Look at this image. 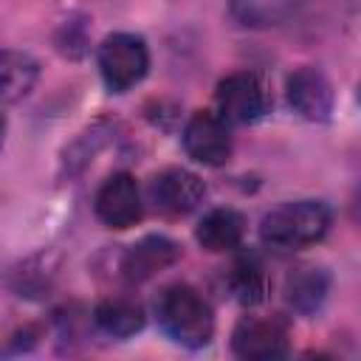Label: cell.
<instances>
[{
    "label": "cell",
    "mask_w": 361,
    "mask_h": 361,
    "mask_svg": "<svg viewBox=\"0 0 361 361\" xmlns=\"http://www.w3.org/2000/svg\"><path fill=\"white\" fill-rule=\"evenodd\" d=\"M333 223L324 200H288L259 220V240L274 251H299L319 243Z\"/></svg>",
    "instance_id": "6da1fadb"
},
{
    "label": "cell",
    "mask_w": 361,
    "mask_h": 361,
    "mask_svg": "<svg viewBox=\"0 0 361 361\" xmlns=\"http://www.w3.org/2000/svg\"><path fill=\"white\" fill-rule=\"evenodd\" d=\"M155 316L161 330L189 350L206 347L214 336V313L209 302L186 282L166 285L155 299Z\"/></svg>",
    "instance_id": "7a4b0ae2"
},
{
    "label": "cell",
    "mask_w": 361,
    "mask_h": 361,
    "mask_svg": "<svg viewBox=\"0 0 361 361\" xmlns=\"http://www.w3.org/2000/svg\"><path fill=\"white\" fill-rule=\"evenodd\" d=\"M96 59H99V73L113 93H124L135 87L149 71L147 42L130 31L107 34L99 45Z\"/></svg>",
    "instance_id": "3957f363"
},
{
    "label": "cell",
    "mask_w": 361,
    "mask_h": 361,
    "mask_svg": "<svg viewBox=\"0 0 361 361\" xmlns=\"http://www.w3.org/2000/svg\"><path fill=\"white\" fill-rule=\"evenodd\" d=\"M217 113L228 124H254L271 113V90L265 79L254 71H237L217 82L214 90Z\"/></svg>",
    "instance_id": "277c9868"
},
{
    "label": "cell",
    "mask_w": 361,
    "mask_h": 361,
    "mask_svg": "<svg viewBox=\"0 0 361 361\" xmlns=\"http://www.w3.org/2000/svg\"><path fill=\"white\" fill-rule=\"evenodd\" d=\"M231 350L245 361L282 358L290 350V324L282 313L243 316L231 330Z\"/></svg>",
    "instance_id": "5b68a950"
},
{
    "label": "cell",
    "mask_w": 361,
    "mask_h": 361,
    "mask_svg": "<svg viewBox=\"0 0 361 361\" xmlns=\"http://www.w3.org/2000/svg\"><path fill=\"white\" fill-rule=\"evenodd\" d=\"M147 197L155 206V212H161L166 217H183L203 203L206 183L200 180V175H195L183 166H166L149 178Z\"/></svg>",
    "instance_id": "8992f818"
},
{
    "label": "cell",
    "mask_w": 361,
    "mask_h": 361,
    "mask_svg": "<svg viewBox=\"0 0 361 361\" xmlns=\"http://www.w3.org/2000/svg\"><path fill=\"white\" fill-rule=\"evenodd\" d=\"M180 138H183L186 155L192 161L203 164V166H223L231 158V149H234L228 121L220 113H212V110L192 113Z\"/></svg>",
    "instance_id": "52a82bcc"
},
{
    "label": "cell",
    "mask_w": 361,
    "mask_h": 361,
    "mask_svg": "<svg viewBox=\"0 0 361 361\" xmlns=\"http://www.w3.org/2000/svg\"><path fill=\"white\" fill-rule=\"evenodd\" d=\"M96 217L107 228H130L141 220L144 203H141V189L130 172H113L96 192L93 200Z\"/></svg>",
    "instance_id": "ba28073f"
},
{
    "label": "cell",
    "mask_w": 361,
    "mask_h": 361,
    "mask_svg": "<svg viewBox=\"0 0 361 361\" xmlns=\"http://www.w3.org/2000/svg\"><path fill=\"white\" fill-rule=\"evenodd\" d=\"M285 96L288 104L307 121H327L336 102L330 79L313 65H305L285 79Z\"/></svg>",
    "instance_id": "9c48e42d"
},
{
    "label": "cell",
    "mask_w": 361,
    "mask_h": 361,
    "mask_svg": "<svg viewBox=\"0 0 361 361\" xmlns=\"http://www.w3.org/2000/svg\"><path fill=\"white\" fill-rule=\"evenodd\" d=\"M180 259V245L164 234H147L121 254V276L127 282H147Z\"/></svg>",
    "instance_id": "30bf717a"
},
{
    "label": "cell",
    "mask_w": 361,
    "mask_h": 361,
    "mask_svg": "<svg viewBox=\"0 0 361 361\" xmlns=\"http://www.w3.org/2000/svg\"><path fill=\"white\" fill-rule=\"evenodd\" d=\"M327 293L330 271L322 265H299L285 276V299L302 316H313L324 305Z\"/></svg>",
    "instance_id": "8fae6325"
},
{
    "label": "cell",
    "mask_w": 361,
    "mask_h": 361,
    "mask_svg": "<svg viewBox=\"0 0 361 361\" xmlns=\"http://www.w3.org/2000/svg\"><path fill=\"white\" fill-rule=\"evenodd\" d=\"M243 237H245V217L228 206L206 212L195 228V240L212 254L234 251L243 243Z\"/></svg>",
    "instance_id": "7c38bea8"
},
{
    "label": "cell",
    "mask_w": 361,
    "mask_h": 361,
    "mask_svg": "<svg viewBox=\"0 0 361 361\" xmlns=\"http://www.w3.org/2000/svg\"><path fill=\"white\" fill-rule=\"evenodd\" d=\"M39 79V65L25 51H0V102H23Z\"/></svg>",
    "instance_id": "4fadbf2b"
},
{
    "label": "cell",
    "mask_w": 361,
    "mask_h": 361,
    "mask_svg": "<svg viewBox=\"0 0 361 361\" xmlns=\"http://www.w3.org/2000/svg\"><path fill=\"white\" fill-rule=\"evenodd\" d=\"M93 322L102 333L113 338H130L144 327V307L135 299L110 296L93 307Z\"/></svg>",
    "instance_id": "5bb4252c"
},
{
    "label": "cell",
    "mask_w": 361,
    "mask_h": 361,
    "mask_svg": "<svg viewBox=\"0 0 361 361\" xmlns=\"http://www.w3.org/2000/svg\"><path fill=\"white\" fill-rule=\"evenodd\" d=\"M302 0H228L231 17L245 28H271L285 23Z\"/></svg>",
    "instance_id": "9a60e30c"
},
{
    "label": "cell",
    "mask_w": 361,
    "mask_h": 361,
    "mask_svg": "<svg viewBox=\"0 0 361 361\" xmlns=\"http://www.w3.org/2000/svg\"><path fill=\"white\" fill-rule=\"evenodd\" d=\"M228 285H231V293H234L243 305H259V302H265V296H268V276H265L262 262H259L254 254L240 257V259L231 265Z\"/></svg>",
    "instance_id": "2e32d148"
},
{
    "label": "cell",
    "mask_w": 361,
    "mask_h": 361,
    "mask_svg": "<svg viewBox=\"0 0 361 361\" xmlns=\"http://www.w3.org/2000/svg\"><path fill=\"white\" fill-rule=\"evenodd\" d=\"M51 279H54V271L48 268V259L37 257L14 271V290L20 296H42L51 288Z\"/></svg>",
    "instance_id": "e0dca14e"
},
{
    "label": "cell",
    "mask_w": 361,
    "mask_h": 361,
    "mask_svg": "<svg viewBox=\"0 0 361 361\" xmlns=\"http://www.w3.org/2000/svg\"><path fill=\"white\" fill-rule=\"evenodd\" d=\"M3 135H6V118H3V113H0V144H3Z\"/></svg>",
    "instance_id": "ac0fdd59"
}]
</instances>
